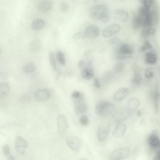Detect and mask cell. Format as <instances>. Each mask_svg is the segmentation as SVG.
I'll return each mask as SVG.
<instances>
[{
    "label": "cell",
    "mask_w": 160,
    "mask_h": 160,
    "mask_svg": "<svg viewBox=\"0 0 160 160\" xmlns=\"http://www.w3.org/2000/svg\"><path fill=\"white\" fill-rule=\"evenodd\" d=\"M116 111V106L111 102L101 101L96 106V114L99 116L107 117L114 114Z\"/></svg>",
    "instance_id": "6da1fadb"
},
{
    "label": "cell",
    "mask_w": 160,
    "mask_h": 160,
    "mask_svg": "<svg viewBox=\"0 0 160 160\" xmlns=\"http://www.w3.org/2000/svg\"><path fill=\"white\" fill-rule=\"evenodd\" d=\"M116 49V58L120 60L131 58L134 53L133 47L125 42H122Z\"/></svg>",
    "instance_id": "7a4b0ae2"
},
{
    "label": "cell",
    "mask_w": 160,
    "mask_h": 160,
    "mask_svg": "<svg viewBox=\"0 0 160 160\" xmlns=\"http://www.w3.org/2000/svg\"><path fill=\"white\" fill-rule=\"evenodd\" d=\"M109 8L108 6L104 4L95 5L91 8L90 15L91 18L95 19H100L101 17L109 14Z\"/></svg>",
    "instance_id": "3957f363"
},
{
    "label": "cell",
    "mask_w": 160,
    "mask_h": 160,
    "mask_svg": "<svg viewBox=\"0 0 160 160\" xmlns=\"http://www.w3.org/2000/svg\"><path fill=\"white\" fill-rule=\"evenodd\" d=\"M147 143L152 151H157L160 148V138L158 131H154L149 134L147 138Z\"/></svg>",
    "instance_id": "277c9868"
},
{
    "label": "cell",
    "mask_w": 160,
    "mask_h": 160,
    "mask_svg": "<svg viewBox=\"0 0 160 160\" xmlns=\"http://www.w3.org/2000/svg\"><path fill=\"white\" fill-rule=\"evenodd\" d=\"M130 149L125 147L118 148L113 151L110 156V160H124L127 159L130 154Z\"/></svg>",
    "instance_id": "5b68a950"
},
{
    "label": "cell",
    "mask_w": 160,
    "mask_h": 160,
    "mask_svg": "<svg viewBox=\"0 0 160 160\" xmlns=\"http://www.w3.org/2000/svg\"><path fill=\"white\" fill-rule=\"evenodd\" d=\"M28 147V143L25 139L19 136L16 137L15 142V147L18 154L23 156L25 154Z\"/></svg>",
    "instance_id": "8992f818"
},
{
    "label": "cell",
    "mask_w": 160,
    "mask_h": 160,
    "mask_svg": "<svg viewBox=\"0 0 160 160\" xmlns=\"http://www.w3.org/2000/svg\"><path fill=\"white\" fill-rule=\"evenodd\" d=\"M75 101V110L76 113L78 115L84 114L88 110L87 104L84 100V96L79 99L74 100Z\"/></svg>",
    "instance_id": "52a82bcc"
},
{
    "label": "cell",
    "mask_w": 160,
    "mask_h": 160,
    "mask_svg": "<svg viewBox=\"0 0 160 160\" xmlns=\"http://www.w3.org/2000/svg\"><path fill=\"white\" fill-rule=\"evenodd\" d=\"M50 96V91L46 88L38 90L34 95L35 99L38 102H45L48 101Z\"/></svg>",
    "instance_id": "ba28073f"
},
{
    "label": "cell",
    "mask_w": 160,
    "mask_h": 160,
    "mask_svg": "<svg viewBox=\"0 0 160 160\" xmlns=\"http://www.w3.org/2000/svg\"><path fill=\"white\" fill-rule=\"evenodd\" d=\"M120 31V25L117 23L111 24L105 28L102 32L104 38H109L115 35Z\"/></svg>",
    "instance_id": "9c48e42d"
},
{
    "label": "cell",
    "mask_w": 160,
    "mask_h": 160,
    "mask_svg": "<svg viewBox=\"0 0 160 160\" xmlns=\"http://www.w3.org/2000/svg\"><path fill=\"white\" fill-rule=\"evenodd\" d=\"M57 125L59 132L61 134H64L69 129V125L67 119L63 115H59L57 117Z\"/></svg>",
    "instance_id": "30bf717a"
},
{
    "label": "cell",
    "mask_w": 160,
    "mask_h": 160,
    "mask_svg": "<svg viewBox=\"0 0 160 160\" xmlns=\"http://www.w3.org/2000/svg\"><path fill=\"white\" fill-rule=\"evenodd\" d=\"M150 11L151 12V17L154 26H156L159 21L160 18V8L157 2H155L151 7L150 8Z\"/></svg>",
    "instance_id": "8fae6325"
},
{
    "label": "cell",
    "mask_w": 160,
    "mask_h": 160,
    "mask_svg": "<svg viewBox=\"0 0 160 160\" xmlns=\"http://www.w3.org/2000/svg\"><path fill=\"white\" fill-rule=\"evenodd\" d=\"M110 127L108 125L100 126L98 131V139L99 142H102L107 139L109 134Z\"/></svg>",
    "instance_id": "7c38bea8"
},
{
    "label": "cell",
    "mask_w": 160,
    "mask_h": 160,
    "mask_svg": "<svg viewBox=\"0 0 160 160\" xmlns=\"http://www.w3.org/2000/svg\"><path fill=\"white\" fill-rule=\"evenodd\" d=\"M114 17L116 19L121 22L124 23L128 21L129 19V14L128 11L124 9H116L113 12Z\"/></svg>",
    "instance_id": "4fadbf2b"
},
{
    "label": "cell",
    "mask_w": 160,
    "mask_h": 160,
    "mask_svg": "<svg viewBox=\"0 0 160 160\" xmlns=\"http://www.w3.org/2000/svg\"><path fill=\"white\" fill-rule=\"evenodd\" d=\"M131 114V112L128 109L118 111L114 113L113 118L117 122H120L128 119Z\"/></svg>",
    "instance_id": "5bb4252c"
},
{
    "label": "cell",
    "mask_w": 160,
    "mask_h": 160,
    "mask_svg": "<svg viewBox=\"0 0 160 160\" xmlns=\"http://www.w3.org/2000/svg\"><path fill=\"white\" fill-rule=\"evenodd\" d=\"M67 144L72 150L78 151L81 147V141L80 139L75 136L69 137L67 140Z\"/></svg>",
    "instance_id": "9a60e30c"
},
{
    "label": "cell",
    "mask_w": 160,
    "mask_h": 160,
    "mask_svg": "<svg viewBox=\"0 0 160 160\" xmlns=\"http://www.w3.org/2000/svg\"><path fill=\"white\" fill-rule=\"evenodd\" d=\"M99 34L100 30L98 27L94 25L88 26L84 32L85 37L89 39L97 37L98 36Z\"/></svg>",
    "instance_id": "2e32d148"
},
{
    "label": "cell",
    "mask_w": 160,
    "mask_h": 160,
    "mask_svg": "<svg viewBox=\"0 0 160 160\" xmlns=\"http://www.w3.org/2000/svg\"><path fill=\"white\" fill-rule=\"evenodd\" d=\"M127 131L126 125L121 123L118 124L112 132V135L116 138H121L124 136Z\"/></svg>",
    "instance_id": "e0dca14e"
},
{
    "label": "cell",
    "mask_w": 160,
    "mask_h": 160,
    "mask_svg": "<svg viewBox=\"0 0 160 160\" xmlns=\"http://www.w3.org/2000/svg\"><path fill=\"white\" fill-rule=\"evenodd\" d=\"M129 94V89L128 88H121L118 90L114 94L113 98L115 101H121L127 97Z\"/></svg>",
    "instance_id": "ac0fdd59"
},
{
    "label": "cell",
    "mask_w": 160,
    "mask_h": 160,
    "mask_svg": "<svg viewBox=\"0 0 160 160\" xmlns=\"http://www.w3.org/2000/svg\"><path fill=\"white\" fill-rule=\"evenodd\" d=\"M152 99L154 103V108L156 113L158 114L160 111V90L157 88L154 90L152 94Z\"/></svg>",
    "instance_id": "d6986e66"
},
{
    "label": "cell",
    "mask_w": 160,
    "mask_h": 160,
    "mask_svg": "<svg viewBox=\"0 0 160 160\" xmlns=\"http://www.w3.org/2000/svg\"><path fill=\"white\" fill-rule=\"evenodd\" d=\"M158 60V56L156 53L154 52H148L145 55V62L147 65H155L157 63Z\"/></svg>",
    "instance_id": "ffe728a7"
},
{
    "label": "cell",
    "mask_w": 160,
    "mask_h": 160,
    "mask_svg": "<svg viewBox=\"0 0 160 160\" xmlns=\"http://www.w3.org/2000/svg\"><path fill=\"white\" fill-rule=\"evenodd\" d=\"M52 7V3L51 1L45 0L39 2L38 3V9L43 12H48L51 9Z\"/></svg>",
    "instance_id": "44dd1931"
},
{
    "label": "cell",
    "mask_w": 160,
    "mask_h": 160,
    "mask_svg": "<svg viewBox=\"0 0 160 160\" xmlns=\"http://www.w3.org/2000/svg\"><path fill=\"white\" fill-rule=\"evenodd\" d=\"M141 104L140 101L136 98H132L128 101V109L130 111H135Z\"/></svg>",
    "instance_id": "7402d4cb"
},
{
    "label": "cell",
    "mask_w": 160,
    "mask_h": 160,
    "mask_svg": "<svg viewBox=\"0 0 160 160\" xmlns=\"http://www.w3.org/2000/svg\"><path fill=\"white\" fill-rule=\"evenodd\" d=\"M46 25V23L44 20L37 19L35 20L32 23V28L34 31H38L42 30Z\"/></svg>",
    "instance_id": "603a6c76"
},
{
    "label": "cell",
    "mask_w": 160,
    "mask_h": 160,
    "mask_svg": "<svg viewBox=\"0 0 160 160\" xmlns=\"http://www.w3.org/2000/svg\"><path fill=\"white\" fill-rule=\"evenodd\" d=\"M10 92V87L8 83H0V98L6 96Z\"/></svg>",
    "instance_id": "cb8c5ba5"
},
{
    "label": "cell",
    "mask_w": 160,
    "mask_h": 160,
    "mask_svg": "<svg viewBox=\"0 0 160 160\" xmlns=\"http://www.w3.org/2000/svg\"><path fill=\"white\" fill-rule=\"evenodd\" d=\"M36 65L33 62H29L24 65L22 67V71L26 74H31L36 71Z\"/></svg>",
    "instance_id": "d4e9b609"
},
{
    "label": "cell",
    "mask_w": 160,
    "mask_h": 160,
    "mask_svg": "<svg viewBox=\"0 0 160 160\" xmlns=\"http://www.w3.org/2000/svg\"><path fill=\"white\" fill-rule=\"evenodd\" d=\"M142 74L139 71H136L134 72L132 82L135 86H139L142 84Z\"/></svg>",
    "instance_id": "484cf974"
},
{
    "label": "cell",
    "mask_w": 160,
    "mask_h": 160,
    "mask_svg": "<svg viewBox=\"0 0 160 160\" xmlns=\"http://www.w3.org/2000/svg\"><path fill=\"white\" fill-rule=\"evenodd\" d=\"M82 76L86 80H90L94 76V72L91 67H87L83 70Z\"/></svg>",
    "instance_id": "4316f807"
},
{
    "label": "cell",
    "mask_w": 160,
    "mask_h": 160,
    "mask_svg": "<svg viewBox=\"0 0 160 160\" xmlns=\"http://www.w3.org/2000/svg\"><path fill=\"white\" fill-rule=\"evenodd\" d=\"M156 29L154 27H146L143 28L142 31V36L144 38H146L148 37L154 35L156 34Z\"/></svg>",
    "instance_id": "83f0119b"
},
{
    "label": "cell",
    "mask_w": 160,
    "mask_h": 160,
    "mask_svg": "<svg viewBox=\"0 0 160 160\" xmlns=\"http://www.w3.org/2000/svg\"><path fill=\"white\" fill-rule=\"evenodd\" d=\"M41 45L40 40L38 39H34L32 40L29 46V49L31 51L36 52L39 50Z\"/></svg>",
    "instance_id": "f1b7e54d"
},
{
    "label": "cell",
    "mask_w": 160,
    "mask_h": 160,
    "mask_svg": "<svg viewBox=\"0 0 160 160\" xmlns=\"http://www.w3.org/2000/svg\"><path fill=\"white\" fill-rule=\"evenodd\" d=\"M132 25L133 29L137 30L142 27V23L139 16L137 14H135L132 18Z\"/></svg>",
    "instance_id": "f546056e"
},
{
    "label": "cell",
    "mask_w": 160,
    "mask_h": 160,
    "mask_svg": "<svg viewBox=\"0 0 160 160\" xmlns=\"http://www.w3.org/2000/svg\"><path fill=\"white\" fill-rule=\"evenodd\" d=\"M113 77V74L112 71H106L102 75V81L105 84L109 83L111 82Z\"/></svg>",
    "instance_id": "4dcf8cb0"
},
{
    "label": "cell",
    "mask_w": 160,
    "mask_h": 160,
    "mask_svg": "<svg viewBox=\"0 0 160 160\" xmlns=\"http://www.w3.org/2000/svg\"><path fill=\"white\" fill-rule=\"evenodd\" d=\"M120 39L118 37H114L109 40V44L113 48L116 49L122 43Z\"/></svg>",
    "instance_id": "1f68e13d"
},
{
    "label": "cell",
    "mask_w": 160,
    "mask_h": 160,
    "mask_svg": "<svg viewBox=\"0 0 160 160\" xmlns=\"http://www.w3.org/2000/svg\"><path fill=\"white\" fill-rule=\"evenodd\" d=\"M145 77L148 80H151L155 75V70L153 68L149 67L145 71Z\"/></svg>",
    "instance_id": "d6a6232c"
},
{
    "label": "cell",
    "mask_w": 160,
    "mask_h": 160,
    "mask_svg": "<svg viewBox=\"0 0 160 160\" xmlns=\"http://www.w3.org/2000/svg\"><path fill=\"white\" fill-rule=\"evenodd\" d=\"M152 49H153V46H152V44L148 40L146 39L142 46L140 49V51L144 52L147 51L151 50Z\"/></svg>",
    "instance_id": "836d02e7"
},
{
    "label": "cell",
    "mask_w": 160,
    "mask_h": 160,
    "mask_svg": "<svg viewBox=\"0 0 160 160\" xmlns=\"http://www.w3.org/2000/svg\"><path fill=\"white\" fill-rule=\"evenodd\" d=\"M125 68V64L122 62H118L115 65L114 70L117 73H121L124 70Z\"/></svg>",
    "instance_id": "e575fe53"
},
{
    "label": "cell",
    "mask_w": 160,
    "mask_h": 160,
    "mask_svg": "<svg viewBox=\"0 0 160 160\" xmlns=\"http://www.w3.org/2000/svg\"><path fill=\"white\" fill-rule=\"evenodd\" d=\"M57 58L58 62L61 65L63 66L65 65L66 63L65 56L62 52L59 51L57 52Z\"/></svg>",
    "instance_id": "d590c367"
},
{
    "label": "cell",
    "mask_w": 160,
    "mask_h": 160,
    "mask_svg": "<svg viewBox=\"0 0 160 160\" xmlns=\"http://www.w3.org/2000/svg\"><path fill=\"white\" fill-rule=\"evenodd\" d=\"M49 60L51 65L52 68L54 70H56L57 69V63H56V58L54 53L52 52H50L49 53Z\"/></svg>",
    "instance_id": "8d00e7d4"
},
{
    "label": "cell",
    "mask_w": 160,
    "mask_h": 160,
    "mask_svg": "<svg viewBox=\"0 0 160 160\" xmlns=\"http://www.w3.org/2000/svg\"><path fill=\"white\" fill-rule=\"evenodd\" d=\"M2 152L4 156L6 157H9L10 156V149L8 144L4 145L2 147Z\"/></svg>",
    "instance_id": "74e56055"
},
{
    "label": "cell",
    "mask_w": 160,
    "mask_h": 160,
    "mask_svg": "<svg viewBox=\"0 0 160 160\" xmlns=\"http://www.w3.org/2000/svg\"><path fill=\"white\" fill-rule=\"evenodd\" d=\"M79 122L82 126H88L89 123V120L88 116L86 115L82 116L79 119Z\"/></svg>",
    "instance_id": "f35d334b"
},
{
    "label": "cell",
    "mask_w": 160,
    "mask_h": 160,
    "mask_svg": "<svg viewBox=\"0 0 160 160\" xmlns=\"http://www.w3.org/2000/svg\"><path fill=\"white\" fill-rule=\"evenodd\" d=\"M83 97V95L79 91H75L72 94V98L74 100L79 99Z\"/></svg>",
    "instance_id": "ab89813d"
},
{
    "label": "cell",
    "mask_w": 160,
    "mask_h": 160,
    "mask_svg": "<svg viewBox=\"0 0 160 160\" xmlns=\"http://www.w3.org/2000/svg\"><path fill=\"white\" fill-rule=\"evenodd\" d=\"M84 37H85L84 33H83V32H82L76 33L73 35V38L76 39H82L84 38Z\"/></svg>",
    "instance_id": "60d3db41"
},
{
    "label": "cell",
    "mask_w": 160,
    "mask_h": 160,
    "mask_svg": "<svg viewBox=\"0 0 160 160\" xmlns=\"http://www.w3.org/2000/svg\"><path fill=\"white\" fill-rule=\"evenodd\" d=\"M99 20L102 22L103 23H107L109 22L110 20H111V17H110L109 14H106V15H104V16L101 17V18H100Z\"/></svg>",
    "instance_id": "b9f144b4"
},
{
    "label": "cell",
    "mask_w": 160,
    "mask_h": 160,
    "mask_svg": "<svg viewBox=\"0 0 160 160\" xmlns=\"http://www.w3.org/2000/svg\"><path fill=\"white\" fill-rule=\"evenodd\" d=\"M61 9L63 12H67L69 9V6L66 3H62L61 4Z\"/></svg>",
    "instance_id": "7bdbcfd3"
},
{
    "label": "cell",
    "mask_w": 160,
    "mask_h": 160,
    "mask_svg": "<svg viewBox=\"0 0 160 160\" xmlns=\"http://www.w3.org/2000/svg\"><path fill=\"white\" fill-rule=\"evenodd\" d=\"M94 85L97 88H100L101 87V84L98 78H95L94 80Z\"/></svg>",
    "instance_id": "ee69618b"
},
{
    "label": "cell",
    "mask_w": 160,
    "mask_h": 160,
    "mask_svg": "<svg viewBox=\"0 0 160 160\" xmlns=\"http://www.w3.org/2000/svg\"><path fill=\"white\" fill-rule=\"evenodd\" d=\"M28 100H29V98L26 96H23L21 99V101L22 102H25L28 101Z\"/></svg>",
    "instance_id": "f6af8a7d"
},
{
    "label": "cell",
    "mask_w": 160,
    "mask_h": 160,
    "mask_svg": "<svg viewBox=\"0 0 160 160\" xmlns=\"http://www.w3.org/2000/svg\"><path fill=\"white\" fill-rule=\"evenodd\" d=\"M154 157H156L160 159V148L156 151V154H155Z\"/></svg>",
    "instance_id": "bcb514c9"
},
{
    "label": "cell",
    "mask_w": 160,
    "mask_h": 160,
    "mask_svg": "<svg viewBox=\"0 0 160 160\" xmlns=\"http://www.w3.org/2000/svg\"><path fill=\"white\" fill-rule=\"evenodd\" d=\"M137 115L138 116H142V111H137Z\"/></svg>",
    "instance_id": "7dc6e473"
},
{
    "label": "cell",
    "mask_w": 160,
    "mask_h": 160,
    "mask_svg": "<svg viewBox=\"0 0 160 160\" xmlns=\"http://www.w3.org/2000/svg\"><path fill=\"white\" fill-rule=\"evenodd\" d=\"M8 160H15V158L13 156H10L8 158Z\"/></svg>",
    "instance_id": "c3c4849f"
},
{
    "label": "cell",
    "mask_w": 160,
    "mask_h": 160,
    "mask_svg": "<svg viewBox=\"0 0 160 160\" xmlns=\"http://www.w3.org/2000/svg\"><path fill=\"white\" fill-rule=\"evenodd\" d=\"M158 72L159 75L160 77V65L159 66L158 68Z\"/></svg>",
    "instance_id": "681fc988"
},
{
    "label": "cell",
    "mask_w": 160,
    "mask_h": 160,
    "mask_svg": "<svg viewBox=\"0 0 160 160\" xmlns=\"http://www.w3.org/2000/svg\"><path fill=\"white\" fill-rule=\"evenodd\" d=\"M152 160H160V159L156 157H154Z\"/></svg>",
    "instance_id": "f907efd6"
},
{
    "label": "cell",
    "mask_w": 160,
    "mask_h": 160,
    "mask_svg": "<svg viewBox=\"0 0 160 160\" xmlns=\"http://www.w3.org/2000/svg\"><path fill=\"white\" fill-rule=\"evenodd\" d=\"M2 52V47L0 46V55H1V54Z\"/></svg>",
    "instance_id": "816d5d0a"
},
{
    "label": "cell",
    "mask_w": 160,
    "mask_h": 160,
    "mask_svg": "<svg viewBox=\"0 0 160 160\" xmlns=\"http://www.w3.org/2000/svg\"><path fill=\"white\" fill-rule=\"evenodd\" d=\"M79 160H89L87 159L86 158H80Z\"/></svg>",
    "instance_id": "f5cc1de1"
}]
</instances>
